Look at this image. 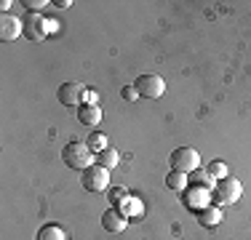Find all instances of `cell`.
Segmentation results:
<instances>
[{
    "instance_id": "6da1fadb",
    "label": "cell",
    "mask_w": 251,
    "mask_h": 240,
    "mask_svg": "<svg viewBox=\"0 0 251 240\" xmlns=\"http://www.w3.org/2000/svg\"><path fill=\"white\" fill-rule=\"evenodd\" d=\"M62 158H64V163H67L70 168H75V171H80V173L86 171L88 166L97 163V155L91 152V147H88L86 142H70V144H64Z\"/></svg>"
},
{
    "instance_id": "7a4b0ae2",
    "label": "cell",
    "mask_w": 251,
    "mask_h": 240,
    "mask_svg": "<svg viewBox=\"0 0 251 240\" xmlns=\"http://www.w3.org/2000/svg\"><path fill=\"white\" fill-rule=\"evenodd\" d=\"M171 171H179V173H193L198 171L201 166V155L195 152L193 147H179L171 152Z\"/></svg>"
},
{
    "instance_id": "3957f363",
    "label": "cell",
    "mask_w": 251,
    "mask_h": 240,
    "mask_svg": "<svg viewBox=\"0 0 251 240\" xmlns=\"http://www.w3.org/2000/svg\"><path fill=\"white\" fill-rule=\"evenodd\" d=\"M80 184H83V190H88V192H104L110 187V171L94 163L80 173Z\"/></svg>"
},
{
    "instance_id": "277c9868",
    "label": "cell",
    "mask_w": 251,
    "mask_h": 240,
    "mask_svg": "<svg viewBox=\"0 0 251 240\" xmlns=\"http://www.w3.org/2000/svg\"><path fill=\"white\" fill-rule=\"evenodd\" d=\"M241 182H238L235 176H225L217 182V187H214V203H235L238 197H241Z\"/></svg>"
},
{
    "instance_id": "5b68a950",
    "label": "cell",
    "mask_w": 251,
    "mask_h": 240,
    "mask_svg": "<svg viewBox=\"0 0 251 240\" xmlns=\"http://www.w3.org/2000/svg\"><path fill=\"white\" fill-rule=\"evenodd\" d=\"M134 88L139 91V96H145V99H158V96H163V91H166V83L160 75H139L134 83Z\"/></svg>"
},
{
    "instance_id": "8992f818",
    "label": "cell",
    "mask_w": 251,
    "mask_h": 240,
    "mask_svg": "<svg viewBox=\"0 0 251 240\" xmlns=\"http://www.w3.org/2000/svg\"><path fill=\"white\" fill-rule=\"evenodd\" d=\"M86 88L80 83H62L56 91V99L62 101L64 107H83V99H86Z\"/></svg>"
},
{
    "instance_id": "52a82bcc",
    "label": "cell",
    "mask_w": 251,
    "mask_h": 240,
    "mask_svg": "<svg viewBox=\"0 0 251 240\" xmlns=\"http://www.w3.org/2000/svg\"><path fill=\"white\" fill-rule=\"evenodd\" d=\"M22 24H25V38L32 40V43H38V40H43L46 35H49V29H46V19L40 14H27L25 19H22Z\"/></svg>"
},
{
    "instance_id": "ba28073f",
    "label": "cell",
    "mask_w": 251,
    "mask_h": 240,
    "mask_svg": "<svg viewBox=\"0 0 251 240\" xmlns=\"http://www.w3.org/2000/svg\"><path fill=\"white\" fill-rule=\"evenodd\" d=\"M19 35H25V24H22V19H14V16L3 14L0 16V40H16Z\"/></svg>"
},
{
    "instance_id": "9c48e42d",
    "label": "cell",
    "mask_w": 251,
    "mask_h": 240,
    "mask_svg": "<svg viewBox=\"0 0 251 240\" xmlns=\"http://www.w3.org/2000/svg\"><path fill=\"white\" fill-rule=\"evenodd\" d=\"M101 224H104L107 232H123L126 224H128V216H126L121 208H107L101 214Z\"/></svg>"
},
{
    "instance_id": "30bf717a",
    "label": "cell",
    "mask_w": 251,
    "mask_h": 240,
    "mask_svg": "<svg viewBox=\"0 0 251 240\" xmlns=\"http://www.w3.org/2000/svg\"><path fill=\"white\" fill-rule=\"evenodd\" d=\"M77 120H80L83 125H88V128H94V125L101 120V110L97 104H83L80 112H77Z\"/></svg>"
},
{
    "instance_id": "8fae6325",
    "label": "cell",
    "mask_w": 251,
    "mask_h": 240,
    "mask_svg": "<svg viewBox=\"0 0 251 240\" xmlns=\"http://www.w3.org/2000/svg\"><path fill=\"white\" fill-rule=\"evenodd\" d=\"M190 197H184V203H187L190 208H206L208 206V190H203V187H190Z\"/></svg>"
},
{
    "instance_id": "7c38bea8",
    "label": "cell",
    "mask_w": 251,
    "mask_h": 240,
    "mask_svg": "<svg viewBox=\"0 0 251 240\" xmlns=\"http://www.w3.org/2000/svg\"><path fill=\"white\" fill-rule=\"evenodd\" d=\"M35 240H67V232L59 224H43L38 230V235H35Z\"/></svg>"
},
{
    "instance_id": "4fadbf2b",
    "label": "cell",
    "mask_w": 251,
    "mask_h": 240,
    "mask_svg": "<svg viewBox=\"0 0 251 240\" xmlns=\"http://www.w3.org/2000/svg\"><path fill=\"white\" fill-rule=\"evenodd\" d=\"M118 163H121V155H118L112 147H107V149H101V152H97V166L107 168V171H112Z\"/></svg>"
},
{
    "instance_id": "5bb4252c",
    "label": "cell",
    "mask_w": 251,
    "mask_h": 240,
    "mask_svg": "<svg viewBox=\"0 0 251 240\" xmlns=\"http://www.w3.org/2000/svg\"><path fill=\"white\" fill-rule=\"evenodd\" d=\"M198 219H201L203 227H217L219 221H222V214H219L217 206H206V208H201V211H198Z\"/></svg>"
},
{
    "instance_id": "9a60e30c",
    "label": "cell",
    "mask_w": 251,
    "mask_h": 240,
    "mask_svg": "<svg viewBox=\"0 0 251 240\" xmlns=\"http://www.w3.org/2000/svg\"><path fill=\"white\" fill-rule=\"evenodd\" d=\"M166 187L174 190V192H182L190 187V176L187 173H179V171H171L169 176H166Z\"/></svg>"
},
{
    "instance_id": "2e32d148",
    "label": "cell",
    "mask_w": 251,
    "mask_h": 240,
    "mask_svg": "<svg viewBox=\"0 0 251 240\" xmlns=\"http://www.w3.org/2000/svg\"><path fill=\"white\" fill-rule=\"evenodd\" d=\"M211 184H214V176H208V171H193V176H190V187L208 190Z\"/></svg>"
},
{
    "instance_id": "e0dca14e",
    "label": "cell",
    "mask_w": 251,
    "mask_h": 240,
    "mask_svg": "<svg viewBox=\"0 0 251 240\" xmlns=\"http://www.w3.org/2000/svg\"><path fill=\"white\" fill-rule=\"evenodd\" d=\"M88 147H91V152L97 155V152H101V149H107V136L104 134H99V131H94L91 136H88Z\"/></svg>"
},
{
    "instance_id": "ac0fdd59",
    "label": "cell",
    "mask_w": 251,
    "mask_h": 240,
    "mask_svg": "<svg viewBox=\"0 0 251 240\" xmlns=\"http://www.w3.org/2000/svg\"><path fill=\"white\" fill-rule=\"evenodd\" d=\"M208 176H214L219 182V179L230 176V173H227V166L222 163V160H214V163H208Z\"/></svg>"
},
{
    "instance_id": "d6986e66",
    "label": "cell",
    "mask_w": 251,
    "mask_h": 240,
    "mask_svg": "<svg viewBox=\"0 0 251 240\" xmlns=\"http://www.w3.org/2000/svg\"><path fill=\"white\" fill-rule=\"evenodd\" d=\"M126 197H128V192H126L123 187H115V190H112L110 192V203H112V206H123V203H126Z\"/></svg>"
},
{
    "instance_id": "ffe728a7",
    "label": "cell",
    "mask_w": 251,
    "mask_h": 240,
    "mask_svg": "<svg viewBox=\"0 0 251 240\" xmlns=\"http://www.w3.org/2000/svg\"><path fill=\"white\" fill-rule=\"evenodd\" d=\"M22 5H27L29 14H38L43 5H49V0H22Z\"/></svg>"
},
{
    "instance_id": "44dd1931",
    "label": "cell",
    "mask_w": 251,
    "mask_h": 240,
    "mask_svg": "<svg viewBox=\"0 0 251 240\" xmlns=\"http://www.w3.org/2000/svg\"><path fill=\"white\" fill-rule=\"evenodd\" d=\"M123 96H126L128 101H136V99H139V91H136L134 86H128V88H123Z\"/></svg>"
},
{
    "instance_id": "7402d4cb",
    "label": "cell",
    "mask_w": 251,
    "mask_h": 240,
    "mask_svg": "<svg viewBox=\"0 0 251 240\" xmlns=\"http://www.w3.org/2000/svg\"><path fill=\"white\" fill-rule=\"evenodd\" d=\"M46 29H49V32H56L59 24H56V22H51V19H46Z\"/></svg>"
},
{
    "instance_id": "603a6c76",
    "label": "cell",
    "mask_w": 251,
    "mask_h": 240,
    "mask_svg": "<svg viewBox=\"0 0 251 240\" xmlns=\"http://www.w3.org/2000/svg\"><path fill=\"white\" fill-rule=\"evenodd\" d=\"M70 5H73L70 0H56V8H70Z\"/></svg>"
}]
</instances>
